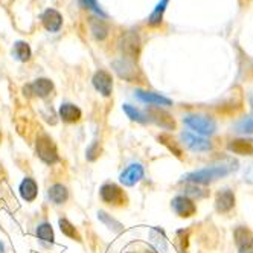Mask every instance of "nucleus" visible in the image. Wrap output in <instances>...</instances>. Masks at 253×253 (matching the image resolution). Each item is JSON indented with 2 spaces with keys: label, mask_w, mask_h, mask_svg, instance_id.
<instances>
[{
  "label": "nucleus",
  "mask_w": 253,
  "mask_h": 253,
  "mask_svg": "<svg viewBox=\"0 0 253 253\" xmlns=\"http://www.w3.org/2000/svg\"><path fill=\"white\" fill-rule=\"evenodd\" d=\"M58 115L61 118L63 122H67V124H75L81 119L83 116V112L80 110V107H77L75 104H70V102H64L60 105V110H58Z\"/></svg>",
  "instance_id": "obj_15"
},
{
  "label": "nucleus",
  "mask_w": 253,
  "mask_h": 253,
  "mask_svg": "<svg viewBox=\"0 0 253 253\" xmlns=\"http://www.w3.org/2000/svg\"><path fill=\"white\" fill-rule=\"evenodd\" d=\"M159 140L164 143V145H167L168 148H169V151H172L177 157H182V151H180L177 147H175V143H168V142H171V137L169 136H167V134H160L159 136Z\"/></svg>",
  "instance_id": "obj_29"
},
{
  "label": "nucleus",
  "mask_w": 253,
  "mask_h": 253,
  "mask_svg": "<svg viewBox=\"0 0 253 253\" xmlns=\"http://www.w3.org/2000/svg\"><path fill=\"white\" fill-rule=\"evenodd\" d=\"M143 175H145V169H143V167L140 164H131L130 167H126L121 172L119 182L124 186H134L143 178Z\"/></svg>",
  "instance_id": "obj_7"
},
{
  "label": "nucleus",
  "mask_w": 253,
  "mask_h": 253,
  "mask_svg": "<svg viewBox=\"0 0 253 253\" xmlns=\"http://www.w3.org/2000/svg\"><path fill=\"white\" fill-rule=\"evenodd\" d=\"M42 23L49 32H58L63 26V15L57 9H46L42 15Z\"/></svg>",
  "instance_id": "obj_11"
},
{
  "label": "nucleus",
  "mask_w": 253,
  "mask_h": 253,
  "mask_svg": "<svg viewBox=\"0 0 253 253\" xmlns=\"http://www.w3.org/2000/svg\"><path fill=\"white\" fill-rule=\"evenodd\" d=\"M121 49L124 52V55H126L131 60H137L139 52H140V39L136 32H126L122 42H121Z\"/></svg>",
  "instance_id": "obj_6"
},
{
  "label": "nucleus",
  "mask_w": 253,
  "mask_h": 253,
  "mask_svg": "<svg viewBox=\"0 0 253 253\" xmlns=\"http://www.w3.org/2000/svg\"><path fill=\"white\" fill-rule=\"evenodd\" d=\"M32 55V50L29 47V44L26 42H15L14 47H12V57L15 60H19L22 63L28 61Z\"/></svg>",
  "instance_id": "obj_21"
},
{
  "label": "nucleus",
  "mask_w": 253,
  "mask_h": 253,
  "mask_svg": "<svg viewBox=\"0 0 253 253\" xmlns=\"http://www.w3.org/2000/svg\"><path fill=\"white\" fill-rule=\"evenodd\" d=\"M0 142H2V131H0Z\"/></svg>",
  "instance_id": "obj_34"
},
{
  "label": "nucleus",
  "mask_w": 253,
  "mask_h": 253,
  "mask_svg": "<svg viewBox=\"0 0 253 253\" xmlns=\"http://www.w3.org/2000/svg\"><path fill=\"white\" fill-rule=\"evenodd\" d=\"M233 237H235V244H237L240 253L253 249V233L247 227L238 226L233 232Z\"/></svg>",
  "instance_id": "obj_12"
},
{
  "label": "nucleus",
  "mask_w": 253,
  "mask_h": 253,
  "mask_svg": "<svg viewBox=\"0 0 253 253\" xmlns=\"http://www.w3.org/2000/svg\"><path fill=\"white\" fill-rule=\"evenodd\" d=\"M237 169H238L237 162H235V160H226V162H221V164H218V165H212V167H208V168H203V169L189 172L183 178L186 180V182H191L194 185H208V183L213 182V180L226 177V175H229L230 172L237 171Z\"/></svg>",
  "instance_id": "obj_1"
},
{
  "label": "nucleus",
  "mask_w": 253,
  "mask_h": 253,
  "mask_svg": "<svg viewBox=\"0 0 253 253\" xmlns=\"http://www.w3.org/2000/svg\"><path fill=\"white\" fill-rule=\"evenodd\" d=\"M47 197L49 200L53 203V205H64L69 198V191L64 185L61 183H55L52 185L47 191Z\"/></svg>",
  "instance_id": "obj_18"
},
{
  "label": "nucleus",
  "mask_w": 253,
  "mask_h": 253,
  "mask_svg": "<svg viewBox=\"0 0 253 253\" xmlns=\"http://www.w3.org/2000/svg\"><path fill=\"white\" fill-rule=\"evenodd\" d=\"M126 253H136V252H126Z\"/></svg>",
  "instance_id": "obj_35"
},
{
  "label": "nucleus",
  "mask_w": 253,
  "mask_h": 253,
  "mask_svg": "<svg viewBox=\"0 0 253 253\" xmlns=\"http://www.w3.org/2000/svg\"><path fill=\"white\" fill-rule=\"evenodd\" d=\"M90 31L96 40H104L108 35V26L104 20L99 19H90Z\"/></svg>",
  "instance_id": "obj_24"
},
{
  "label": "nucleus",
  "mask_w": 253,
  "mask_h": 253,
  "mask_svg": "<svg viewBox=\"0 0 253 253\" xmlns=\"http://www.w3.org/2000/svg\"><path fill=\"white\" fill-rule=\"evenodd\" d=\"M58 224H60V230L66 235L67 238L77 240V241H80V240H81L78 230L75 229V226L72 224L67 218H60V220H58Z\"/></svg>",
  "instance_id": "obj_25"
},
{
  "label": "nucleus",
  "mask_w": 253,
  "mask_h": 253,
  "mask_svg": "<svg viewBox=\"0 0 253 253\" xmlns=\"http://www.w3.org/2000/svg\"><path fill=\"white\" fill-rule=\"evenodd\" d=\"M99 156V145H98V142H93L92 145H90L87 148V153H85V157L88 160H96Z\"/></svg>",
  "instance_id": "obj_31"
},
{
  "label": "nucleus",
  "mask_w": 253,
  "mask_h": 253,
  "mask_svg": "<svg viewBox=\"0 0 253 253\" xmlns=\"http://www.w3.org/2000/svg\"><path fill=\"white\" fill-rule=\"evenodd\" d=\"M19 192H20V197L23 198L25 202L31 203L39 195V185L32 177H26V178L22 180V183L19 186Z\"/></svg>",
  "instance_id": "obj_14"
},
{
  "label": "nucleus",
  "mask_w": 253,
  "mask_h": 253,
  "mask_svg": "<svg viewBox=\"0 0 253 253\" xmlns=\"http://www.w3.org/2000/svg\"><path fill=\"white\" fill-rule=\"evenodd\" d=\"M35 151H37V156L47 165L57 164L60 159L55 142L52 140V137L49 134H40L37 137V142H35Z\"/></svg>",
  "instance_id": "obj_2"
},
{
  "label": "nucleus",
  "mask_w": 253,
  "mask_h": 253,
  "mask_svg": "<svg viewBox=\"0 0 253 253\" xmlns=\"http://www.w3.org/2000/svg\"><path fill=\"white\" fill-rule=\"evenodd\" d=\"M113 67H115V70L119 74V77L124 78V80H126V81H133L136 78V69H134V66L130 61H126V60L115 61L113 63Z\"/></svg>",
  "instance_id": "obj_19"
},
{
  "label": "nucleus",
  "mask_w": 253,
  "mask_h": 253,
  "mask_svg": "<svg viewBox=\"0 0 253 253\" xmlns=\"http://www.w3.org/2000/svg\"><path fill=\"white\" fill-rule=\"evenodd\" d=\"M136 98L145 104H150V105H159V107H167V105H171L172 101L162 96L160 93H154V92H145V90H136L134 92Z\"/></svg>",
  "instance_id": "obj_13"
},
{
  "label": "nucleus",
  "mask_w": 253,
  "mask_h": 253,
  "mask_svg": "<svg viewBox=\"0 0 253 253\" xmlns=\"http://www.w3.org/2000/svg\"><path fill=\"white\" fill-rule=\"evenodd\" d=\"M53 90V83L47 78H39L35 80L32 84L25 87V92H31V95L39 96V98H46L52 93Z\"/></svg>",
  "instance_id": "obj_10"
},
{
  "label": "nucleus",
  "mask_w": 253,
  "mask_h": 253,
  "mask_svg": "<svg viewBox=\"0 0 253 253\" xmlns=\"http://www.w3.org/2000/svg\"><path fill=\"white\" fill-rule=\"evenodd\" d=\"M169 3V0H160V2L156 5V8L153 9V12L150 14L148 17V25L156 28L162 23V20H164V14L167 11V6Z\"/></svg>",
  "instance_id": "obj_20"
},
{
  "label": "nucleus",
  "mask_w": 253,
  "mask_h": 253,
  "mask_svg": "<svg viewBox=\"0 0 253 253\" xmlns=\"http://www.w3.org/2000/svg\"><path fill=\"white\" fill-rule=\"evenodd\" d=\"M99 195H101V200L105 205H113V206H121L126 200L122 188L118 186L116 183H105V185H102L101 189H99Z\"/></svg>",
  "instance_id": "obj_4"
},
{
  "label": "nucleus",
  "mask_w": 253,
  "mask_h": 253,
  "mask_svg": "<svg viewBox=\"0 0 253 253\" xmlns=\"http://www.w3.org/2000/svg\"><path fill=\"white\" fill-rule=\"evenodd\" d=\"M237 130L241 133H253V113L237 125Z\"/></svg>",
  "instance_id": "obj_28"
},
{
  "label": "nucleus",
  "mask_w": 253,
  "mask_h": 253,
  "mask_svg": "<svg viewBox=\"0 0 253 253\" xmlns=\"http://www.w3.org/2000/svg\"><path fill=\"white\" fill-rule=\"evenodd\" d=\"M171 208H172V211L178 216H182V218H189V216L195 215V212H197L195 203L186 195H177V197H174L172 202H171Z\"/></svg>",
  "instance_id": "obj_5"
},
{
  "label": "nucleus",
  "mask_w": 253,
  "mask_h": 253,
  "mask_svg": "<svg viewBox=\"0 0 253 253\" xmlns=\"http://www.w3.org/2000/svg\"><path fill=\"white\" fill-rule=\"evenodd\" d=\"M81 2H83V5H84L85 8L92 9L93 12L99 14L101 17H105V12H104V11H102V8L99 6L98 0H81Z\"/></svg>",
  "instance_id": "obj_30"
},
{
  "label": "nucleus",
  "mask_w": 253,
  "mask_h": 253,
  "mask_svg": "<svg viewBox=\"0 0 253 253\" xmlns=\"http://www.w3.org/2000/svg\"><path fill=\"white\" fill-rule=\"evenodd\" d=\"M150 235H151V241H153V244L156 246V249H157L159 252H165V250L168 249V241H167V238H165L164 232L159 230V229H151Z\"/></svg>",
  "instance_id": "obj_26"
},
{
  "label": "nucleus",
  "mask_w": 253,
  "mask_h": 253,
  "mask_svg": "<svg viewBox=\"0 0 253 253\" xmlns=\"http://www.w3.org/2000/svg\"><path fill=\"white\" fill-rule=\"evenodd\" d=\"M183 122L200 136H211L216 130L215 121L205 115H188L183 118Z\"/></svg>",
  "instance_id": "obj_3"
},
{
  "label": "nucleus",
  "mask_w": 253,
  "mask_h": 253,
  "mask_svg": "<svg viewBox=\"0 0 253 253\" xmlns=\"http://www.w3.org/2000/svg\"><path fill=\"white\" fill-rule=\"evenodd\" d=\"M235 206V195L230 189H223L216 194L215 198V208L218 212H229Z\"/></svg>",
  "instance_id": "obj_17"
},
{
  "label": "nucleus",
  "mask_w": 253,
  "mask_h": 253,
  "mask_svg": "<svg viewBox=\"0 0 253 253\" xmlns=\"http://www.w3.org/2000/svg\"><path fill=\"white\" fill-rule=\"evenodd\" d=\"M122 110L125 112V115L128 116L131 121L134 122H139V124H147L150 119H148V113H143L140 112L139 108H136L134 105H130V104H124L122 105Z\"/></svg>",
  "instance_id": "obj_22"
},
{
  "label": "nucleus",
  "mask_w": 253,
  "mask_h": 253,
  "mask_svg": "<svg viewBox=\"0 0 253 253\" xmlns=\"http://www.w3.org/2000/svg\"><path fill=\"white\" fill-rule=\"evenodd\" d=\"M37 238L43 243H47V244H53L55 243V235H53V229L49 223H42L37 226Z\"/></svg>",
  "instance_id": "obj_23"
},
{
  "label": "nucleus",
  "mask_w": 253,
  "mask_h": 253,
  "mask_svg": "<svg viewBox=\"0 0 253 253\" xmlns=\"http://www.w3.org/2000/svg\"><path fill=\"white\" fill-rule=\"evenodd\" d=\"M180 137H182L183 143L192 151H197V153H203V151H209L212 148L211 142L202 136H197V134H192L189 131H183L182 134H180Z\"/></svg>",
  "instance_id": "obj_9"
},
{
  "label": "nucleus",
  "mask_w": 253,
  "mask_h": 253,
  "mask_svg": "<svg viewBox=\"0 0 253 253\" xmlns=\"http://www.w3.org/2000/svg\"><path fill=\"white\" fill-rule=\"evenodd\" d=\"M92 83H93V87L98 90L102 96L107 98V96L112 95V92H113V78L107 70H98L96 74L93 75Z\"/></svg>",
  "instance_id": "obj_8"
},
{
  "label": "nucleus",
  "mask_w": 253,
  "mask_h": 253,
  "mask_svg": "<svg viewBox=\"0 0 253 253\" xmlns=\"http://www.w3.org/2000/svg\"><path fill=\"white\" fill-rule=\"evenodd\" d=\"M241 253H253V249H250V250H246V252H241Z\"/></svg>",
  "instance_id": "obj_33"
},
{
  "label": "nucleus",
  "mask_w": 253,
  "mask_h": 253,
  "mask_svg": "<svg viewBox=\"0 0 253 253\" xmlns=\"http://www.w3.org/2000/svg\"><path fill=\"white\" fill-rule=\"evenodd\" d=\"M0 253H5V247H3L2 241H0Z\"/></svg>",
  "instance_id": "obj_32"
},
{
  "label": "nucleus",
  "mask_w": 253,
  "mask_h": 253,
  "mask_svg": "<svg viewBox=\"0 0 253 253\" xmlns=\"http://www.w3.org/2000/svg\"><path fill=\"white\" fill-rule=\"evenodd\" d=\"M98 218H99L108 229H113L115 232H121V230H122V224H121L119 221H116L115 218H112V216L108 215L107 212H104V211H99V212H98Z\"/></svg>",
  "instance_id": "obj_27"
},
{
  "label": "nucleus",
  "mask_w": 253,
  "mask_h": 253,
  "mask_svg": "<svg viewBox=\"0 0 253 253\" xmlns=\"http://www.w3.org/2000/svg\"><path fill=\"white\" fill-rule=\"evenodd\" d=\"M229 151L233 154H240V156H253V139H233L229 143Z\"/></svg>",
  "instance_id": "obj_16"
}]
</instances>
